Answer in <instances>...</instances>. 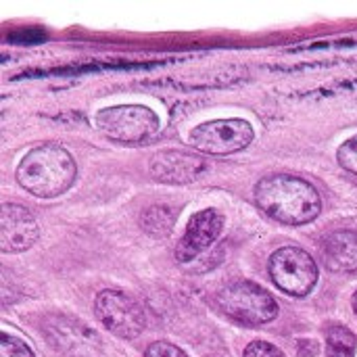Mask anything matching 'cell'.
<instances>
[{
  "label": "cell",
  "instance_id": "ac0fdd59",
  "mask_svg": "<svg viewBox=\"0 0 357 357\" xmlns=\"http://www.w3.org/2000/svg\"><path fill=\"white\" fill-rule=\"evenodd\" d=\"M351 307H354V312H356L357 316V291L354 293V297H351Z\"/></svg>",
  "mask_w": 357,
  "mask_h": 357
},
{
  "label": "cell",
  "instance_id": "52a82bcc",
  "mask_svg": "<svg viewBox=\"0 0 357 357\" xmlns=\"http://www.w3.org/2000/svg\"><path fill=\"white\" fill-rule=\"evenodd\" d=\"M94 314L100 324L119 339H136L146 328L142 307L121 291H102L96 295Z\"/></svg>",
  "mask_w": 357,
  "mask_h": 357
},
{
  "label": "cell",
  "instance_id": "7c38bea8",
  "mask_svg": "<svg viewBox=\"0 0 357 357\" xmlns=\"http://www.w3.org/2000/svg\"><path fill=\"white\" fill-rule=\"evenodd\" d=\"M356 335L341 324H333L326 333V357H356Z\"/></svg>",
  "mask_w": 357,
  "mask_h": 357
},
{
  "label": "cell",
  "instance_id": "277c9868",
  "mask_svg": "<svg viewBox=\"0 0 357 357\" xmlns=\"http://www.w3.org/2000/svg\"><path fill=\"white\" fill-rule=\"evenodd\" d=\"M94 126L111 140L140 144L159 132L161 121L157 113L144 105H115L100 109L94 115Z\"/></svg>",
  "mask_w": 357,
  "mask_h": 357
},
{
  "label": "cell",
  "instance_id": "5b68a950",
  "mask_svg": "<svg viewBox=\"0 0 357 357\" xmlns=\"http://www.w3.org/2000/svg\"><path fill=\"white\" fill-rule=\"evenodd\" d=\"M272 282L291 297H305L318 282V266L314 257L299 247H282L268 261Z\"/></svg>",
  "mask_w": 357,
  "mask_h": 357
},
{
  "label": "cell",
  "instance_id": "4fadbf2b",
  "mask_svg": "<svg viewBox=\"0 0 357 357\" xmlns=\"http://www.w3.org/2000/svg\"><path fill=\"white\" fill-rule=\"evenodd\" d=\"M142 228L153 236H167L174 228V211L165 205H155L144 211Z\"/></svg>",
  "mask_w": 357,
  "mask_h": 357
},
{
  "label": "cell",
  "instance_id": "7a4b0ae2",
  "mask_svg": "<svg viewBox=\"0 0 357 357\" xmlns=\"http://www.w3.org/2000/svg\"><path fill=\"white\" fill-rule=\"evenodd\" d=\"M77 176V165L67 149L54 142L31 149L17 167V182L23 190L40 199H54L69 190Z\"/></svg>",
  "mask_w": 357,
  "mask_h": 357
},
{
  "label": "cell",
  "instance_id": "e0dca14e",
  "mask_svg": "<svg viewBox=\"0 0 357 357\" xmlns=\"http://www.w3.org/2000/svg\"><path fill=\"white\" fill-rule=\"evenodd\" d=\"M144 357H188L180 347H176V345H172V343H167V341H157V343H153L149 349H146V354Z\"/></svg>",
  "mask_w": 357,
  "mask_h": 357
},
{
  "label": "cell",
  "instance_id": "6da1fadb",
  "mask_svg": "<svg viewBox=\"0 0 357 357\" xmlns=\"http://www.w3.org/2000/svg\"><path fill=\"white\" fill-rule=\"evenodd\" d=\"M257 207L284 226H305L322 211L320 192L303 178L291 174H270L255 186Z\"/></svg>",
  "mask_w": 357,
  "mask_h": 357
},
{
  "label": "cell",
  "instance_id": "2e32d148",
  "mask_svg": "<svg viewBox=\"0 0 357 357\" xmlns=\"http://www.w3.org/2000/svg\"><path fill=\"white\" fill-rule=\"evenodd\" d=\"M245 357H287L278 347H274L268 341H253L247 345Z\"/></svg>",
  "mask_w": 357,
  "mask_h": 357
},
{
  "label": "cell",
  "instance_id": "8992f818",
  "mask_svg": "<svg viewBox=\"0 0 357 357\" xmlns=\"http://www.w3.org/2000/svg\"><path fill=\"white\" fill-rule=\"evenodd\" d=\"M253 128L245 119H215L197 126L188 142L192 149L205 155H232L247 149L253 142Z\"/></svg>",
  "mask_w": 357,
  "mask_h": 357
},
{
  "label": "cell",
  "instance_id": "9c48e42d",
  "mask_svg": "<svg viewBox=\"0 0 357 357\" xmlns=\"http://www.w3.org/2000/svg\"><path fill=\"white\" fill-rule=\"evenodd\" d=\"M207 161L201 155L184 153V151H161L153 155L149 163V172L157 182L163 184H188L205 172Z\"/></svg>",
  "mask_w": 357,
  "mask_h": 357
},
{
  "label": "cell",
  "instance_id": "3957f363",
  "mask_svg": "<svg viewBox=\"0 0 357 357\" xmlns=\"http://www.w3.org/2000/svg\"><path fill=\"white\" fill-rule=\"evenodd\" d=\"M213 303L222 316L243 326H261L278 316L274 295L251 280H238L222 287Z\"/></svg>",
  "mask_w": 357,
  "mask_h": 357
},
{
  "label": "cell",
  "instance_id": "9a60e30c",
  "mask_svg": "<svg viewBox=\"0 0 357 357\" xmlns=\"http://www.w3.org/2000/svg\"><path fill=\"white\" fill-rule=\"evenodd\" d=\"M337 161L343 169L357 174V134L341 144V149L337 153Z\"/></svg>",
  "mask_w": 357,
  "mask_h": 357
},
{
  "label": "cell",
  "instance_id": "30bf717a",
  "mask_svg": "<svg viewBox=\"0 0 357 357\" xmlns=\"http://www.w3.org/2000/svg\"><path fill=\"white\" fill-rule=\"evenodd\" d=\"M2 253H23L36 245L40 228L36 218L21 205L4 203L2 205V230H0Z\"/></svg>",
  "mask_w": 357,
  "mask_h": 357
},
{
  "label": "cell",
  "instance_id": "5bb4252c",
  "mask_svg": "<svg viewBox=\"0 0 357 357\" xmlns=\"http://www.w3.org/2000/svg\"><path fill=\"white\" fill-rule=\"evenodd\" d=\"M0 357H36L33 349L15 335H0Z\"/></svg>",
  "mask_w": 357,
  "mask_h": 357
},
{
  "label": "cell",
  "instance_id": "ba28073f",
  "mask_svg": "<svg viewBox=\"0 0 357 357\" xmlns=\"http://www.w3.org/2000/svg\"><path fill=\"white\" fill-rule=\"evenodd\" d=\"M224 228V215L218 209H203L195 213L184 230L182 241L176 247V259L180 264L192 261L197 255L207 251L222 234Z\"/></svg>",
  "mask_w": 357,
  "mask_h": 357
},
{
  "label": "cell",
  "instance_id": "8fae6325",
  "mask_svg": "<svg viewBox=\"0 0 357 357\" xmlns=\"http://www.w3.org/2000/svg\"><path fill=\"white\" fill-rule=\"evenodd\" d=\"M322 261L335 274H357V232L328 234L322 243Z\"/></svg>",
  "mask_w": 357,
  "mask_h": 357
}]
</instances>
